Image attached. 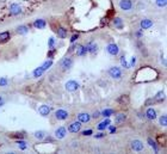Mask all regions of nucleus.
Instances as JSON below:
<instances>
[{
  "label": "nucleus",
  "mask_w": 167,
  "mask_h": 154,
  "mask_svg": "<svg viewBox=\"0 0 167 154\" xmlns=\"http://www.w3.org/2000/svg\"><path fill=\"white\" fill-rule=\"evenodd\" d=\"M73 64H74V60H73L72 56H66V57H63V58L60 61V67H61V69L64 70V72L72 69Z\"/></svg>",
  "instance_id": "f257e3e1"
},
{
  "label": "nucleus",
  "mask_w": 167,
  "mask_h": 154,
  "mask_svg": "<svg viewBox=\"0 0 167 154\" xmlns=\"http://www.w3.org/2000/svg\"><path fill=\"white\" fill-rule=\"evenodd\" d=\"M80 37V35L79 33H74V35H72V37L69 38V43L70 44H73V43H75L76 41H78V38Z\"/></svg>",
  "instance_id": "e433bc0d"
},
{
  "label": "nucleus",
  "mask_w": 167,
  "mask_h": 154,
  "mask_svg": "<svg viewBox=\"0 0 167 154\" xmlns=\"http://www.w3.org/2000/svg\"><path fill=\"white\" fill-rule=\"evenodd\" d=\"M32 26L35 27V29H39V30H43V29H45V26H47V21L44 20V19H36L33 23H32Z\"/></svg>",
  "instance_id": "6ab92c4d"
},
{
  "label": "nucleus",
  "mask_w": 167,
  "mask_h": 154,
  "mask_svg": "<svg viewBox=\"0 0 167 154\" xmlns=\"http://www.w3.org/2000/svg\"><path fill=\"white\" fill-rule=\"evenodd\" d=\"M33 136H35L36 138H38V140H44V137L47 136V133H45L44 130H38V131H35Z\"/></svg>",
  "instance_id": "c756f323"
},
{
  "label": "nucleus",
  "mask_w": 167,
  "mask_h": 154,
  "mask_svg": "<svg viewBox=\"0 0 167 154\" xmlns=\"http://www.w3.org/2000/svg\"><path fill=\"white\" fill-rule=\"evenodd\" d=\"M160 60H161V62L163 63V66H166V60H165V57H163V55H161V56H160Z\"/></svg>",
  "instance_id": "49530a36"
},
{
  "label": "nucleus",
  "mask_w": 167,
  "mask_h": 154,
  "mask_svg": "<svg viewBox=\"0 0 167 154\" xmlns=\"http://www.w3.org/2000/svg\"><path fill=\"white\" fill-rule=\"evenodd\" d=\"M11 36H12V33L10 31H2V32H0V44L7 43L11 39Z\"/></svg>",
  "instance_id": "aec40b11"
},
{
  "label": "nucleus",
  "mask_w": 167,
  "mask_h": 154,
  "mask_svg": "<svg viewBox=\"0 0 167 154\" xmlns=\"http://www.w3.org/2000/svg\"><path fill=\"white\" fill-rule=\"evenodd\" d=\"M159 124L161 127H166L167 125V116H166V113H163V115H161L159 117Z\"/></svg>",
  "instance_id": "7c9ffc66"
},
{
  "label": "nucleus",
  "mask_w": 167,
  "mask_h": 154,
  "mask_svg": "<svg viewBox=\"0 0 167 154\" xmlns=\"http://www.w3.org/2000/svg\"><path fill=\"white\" fill-rule=\"evenodd\" d=\"M155 5L159 8H165L167 5V0H155Z\"/></svg>",
  "instance_id": "2f4dec72"
},
{
  "label": "nucleus",
  "mask_w": 167,
  "mask_h": 154,
  "mask_svg": "<svg viewBox=\"0 0 167 154\" xmlns=\"http://www.w3.org/2000/svg\"><path fill=\"white\" fill-rule=\"evenodd\" d=\"M86 48H87V54H89V55H95L97 54V51H98V44L97 43H94V42H88L87 44H86Z\"/></svg>",
  "instance_id": "4468645a"
},
{
  "label": "nucleus",
  "mask_w": 167,
  "mask_h": 154,
  "mask_svg": "<svg viewBox=\"0 0 167 154\" xmlns=\"http://www.w3.org/2000/svg\"><path fill=\"white\" fill-rule=\"evenodd\" d=\"M8 12H10V14H11V16L16 17V16H19V14L23 12V10H21V6H20L19 4L13 2V4H11V5H10Z\"/></svg>",
  "instance_id": "39448f33"
},
{
  "label": "nucleus",
  "mask_w": 167,
  "mask_h": 154,
  "mask_svg": "<svg viewBox=\"0 0 167 154\" xmlns=\"http://www.w3.org/2000/svg\"><path fill=\"white\" fill-rule=\"evenodd\" d=\"M105 135H106V134H105L104 131H100V133H97V134L94 135V137H95V138H103V137H105Z\"/></svg>",
  "instance_id": "79ce46f5"
},
{
  "label": "nucleus",
  "mask_w": 167,
  "mask_h": 154,
  "mask_svg": "<svg viewBox=\"0 0 167 154\" xmlns=\"http://www.w3.org/2000/svg\"><path fill=\"white\" fill-rule=\"evenodd\" d=\"M54 136H55V138H57V140L64 138V137L67 136V129H66L64 127H58V128H56L55 131H54Z\"/></svg>",
  "instance_id": "9d476101"
},
{
  "label": "nucleus",
  "mask_w": 167,
  "mask_h": 154,
  "mask_svg": "<svg viewBox=\"0 0 167 154\" xmlns=\"http://www.w3.org/2000/svg\"><path fill=\"white\" fill-rule=\"evenodd\" d=\"M76 118H78V121L81 122L82 124H84V123H88V122L92 119V118H91V115H89L88 112H80V113H78Z\"/></svg>",
  "instance_id": "2eb2a0df"
},
{
  "label": "nucleus",
  "mask_w": 167,
  "mask_h": 154,
  "mask_svg": "<svg viewBox=\"0 0 167 154\" xmlns=\"http://www.w3.org/2000/svg\"><path fill=\"white\" fill-rule=\"evenodd\" d=\"M44 74V70L42 69V67L39 66V67H37L36 69H33V72H32V76L35 78V79H37V78H39V76H42Z\"/></svg>",
  "instance_id": "a878e982"
},
{
  "label": "nucleus",
  "mask_w": 167,
  "mask_h": 154,
  "mask_svg": "<svg viewBox=\"0 0 167 154\" xmlns=\"http://www.w3.org/2000/svg\"><path fill=\"white\" fill-rule=\"evenodd\" d=\"M142 31H143L142 29H140V30H137V31H136V36H137L138 38H141V37H142Z\"/></svg>",
  "instance_id": "a18cd8bd"
},
{
  "label": "nucleus",
  "mask_w": 167,
  "mask_h": 154,
  "mask_svg": "<svg viewBox=\"0 0 167 154\" xmlns=\"http://www.w3.org/2000/svg\"><path fill=\"white\" fill-rule=\"evenodd\" d=\"M55 32H56L57 37L61 38V39H66L67 36H68V29H66L63 26H57L56 30H55Z\"/></svg>",
  "instance_id": "f8f14e48"
},
{
  "label": "nucleus",
  "mask_w": 167,
  "mask_h": 154,
  "mask_svg": "<svg viewBox=\"0 0 167 154\" xmlns=\"http://www.w3.org/2000/svg\"><path fill=\"white\" fill-rule=\"evenodd\" d=\"M93 134V130L92 129H86V130H82L81 131V135L82 136H91Z\"/></svg>",
  "instance_id": "58836bf2"
},
{
  "label": "nucleus",
  "mask_w": 167,
  "mask_h": 154,
  "mask_svg": "<svg viewBox=\"0 0 167 154\" xmlns=\"http://www.w3.org/2000/svg\"><path fill=\"white\" fill-rule=\"evenodd\" d=\"M111 124V121L109 119V118H105L104 121H101L100 123H98V125H97V129L99 130V131H105V129H107V127Z\"/></svg>",
  "instance_id": "412c9836"
},
{
  "label": "nucleus",
  "mask_w": 167,
  "mask_h": 154,
  "mask_svg": "<svg viewBox=\"0 0 167 154\" xmlns=\"http://www.w3.org/2000/svg\"><path fill=\"white\" fill-rule=\"evenodd\" d=\"M144 117H146L147 119H149V121H154V119H156V117H157L156 110L153 109V107H148V109L146 110V112H144Z\"/></svg>",
  "instance_id": "ddd939ff"
},
{
  "label": "nucleus",
  "mask_w": 167,
  "mask_h": 154,
  "mask_svg": "<svg viewBox=\"0 0 167 154\" xmlns=\"http://www.w3.org/2000/svg\"><path fill=\"white\" fill-rule=\"evenodd\" d=\"M52 63H54V62H52V60H51V58H49V60L44 61V62L41 64V67H42V69H43L44 72H47V70H48V69L52 66Z\"/></svg>",
  "instance_id": "bb28decb"
},
{
  "label": "nucleus",
  "mask_w": 167,
  "mask_h": 154,
  "mask_svg": "<svg viewBox=\"0 0 167 154\" xmlns=\"http://www.w3.org/2000/svg\"><path fill=\"white\" fill-rule=\"evenodd\" d=\"M105 50H106V53H107L110 56H117V55L119 54V47H118V44H116V43H109V44L106 45Z\"/></svg>",
  "instance_id": "7ed1b4c3"
},
{
  "label": "nucleus",
  "mask_w": 167,
  "mask_h": 154,
  "mask_svg": "<svg viewBox=\"0 0 167 154\" xmlns=\"http://www.w3.org/2000/svg\"><path fill=\"white\" fill-rule=\"evenodd\" d=\"M17 144H18V147H19L20 150H25V149L27 148V142H26L24 138H19V140H17Z\"/></svg>",
  "instance_id": "cd10ccee"
},
{
  "label": "nucleus",
  "mask_w": 167,
  "mask_h": 154,
  "mask_svg": "<svg viewBox=\"0 0 167 154\" xmlns=\"http://www.w3.org/2000/svg\"><path fill=\"white\" fill-rule=\"evenodd\" d=\"M56 51H57V49L56 48H52V49H48V54H47V56L49 57V58H54V56H55V54H56Z\"/></svg>",
  "instance_id": "f704fd0d"
},
{
  "label": "nucleus",
  "mask_w": 167,
  "mask_h": 154,
  "mask_svg": "<svg viewBox=\"0 0 167 154\" xmlns=\"http://www.w3.org/2000/svg\"><path fill=\"white\" fill-rule=\"evenodd\" d=\"M147 142H148V144L154 149V152L155 153H157L159 152V146H157V143L153 140V138H150V137H148V140H147Z\"/></svg>",
  "instance_id": "c85d7f7f"
},
{
  "label": "nucleus",
  "mask_w": 167,
  "mask_h": 154,
  "mask_svg": "<svg viewBox=\"0 0 167 154\" xmlns=\"http://www.w3.org/2000/svg\"><path fill=\"white\" fill-rule=\"evenodd\" d=\"M153 99H154L155 103H162V101L165 100V92H163V91L156 92V94L153 97Z\"/></svg>",
  "instance_id": "b1692460"
},
{
  "label": "nucleus",
  "mask_w": 167,
  "mask_h": 154,
  "mask_svg": "<svg viewBox=\"0 0 167 154\" xmlns=\"http://www.w3.org/2000/svg\"><path fill=\"white\" fill-rule=\"evenodd\" d=\"M112 115H115V110H113V109H110V107L104 109V110L100 111V116H103L104 118H109V117L112 116Z\"/></svg>",
  "instance_id": "393cba45"
},
{
  "label": "nucleus",
  "mask_w": 167,
  "mask_h": 154,
  "mask_svg": "<svg viewBox=\"0 0 167 154\" xmlns=\"http://www.w3.org/2000/svg\"><path fill=\"white\" fill-rule=\"evenodd\" d=\"M100 117V111H94L92 115H91V118H93V119H97V118H99Z\"/></svg>",
  "instance_id": "a19ab883"
},
{
  "label": "nucleus",
  "mask_w": 167,
  "mask_h": 154,
  "mask_svg": "<svg viewBox=\"0 0 167 154\" xmlns=\"http://www.w3.org/2000/svg\"><path fill=\"white\" fill-rule=\"evenodd\" d=\"M107 129H109V134H115L116 131H117V125L115 124H110L109 127H107Z\"/></svg>",
  "instance_id": "4c0bfd02"
},
{
  "label": "nucleus",
  "mask_w": 167,
  "mask_h": 154,
  "mask_svg": "<svg viewBox=\"0 0 167 154\" xmlns=\"http://www.w3.org/2000/svg\"><path fill=\"white\" fill-rule=\"evenodd\" d=\"M120 64H122V67H124V68H129V63L126 62V60H125V56L124 55H122L120 56Z\"/></svg>",
  "instance_id": "c9c22d12"
},
{
  "label": "nucleus",
  "mask_w": 167,
  "mask_h": 154,
  "mask_svg": "<svg viewBox=\"0 0 167 154\" xmlns=\"http://www.w3.org/2000/svg\"><path fill=\"white\" fill-rule=\"evenodd\" d=\"M55 43H56L55 38H54V37H49V38H48V49L55 48Z\"/></svg>",
  "instance_id": "72a5a7b5"
},
{
  "label": "nucleus",
  "mask_w": 167,
  "mask_h": 154,
  "mask_svg": "<svg viewBox=\"0 0 167 154\" xmlns=\"http://www.w3.org/2000/svg\"><path fill=\"white\" fill-rule=\"evenodd\" d=\"M130 147H131V149L132 150H135V152H142L143 149H144V144H143V142L141 141V140H132L131 142H130Z\"/></svg>",
  "instance_id": "1a4fd4ad"
},
{
  "label": "nucleus",
  "mask_w": 167,
  "mask_h": 154,
  "mask_svg": "<svg viewBox=\"0 0 167 154\" xmlns=\"http://www.w3.org/2000/svg\"><path fill=\"white\" fill-rule=\"evenodd\" d=\"M8 78L6 76H0V87H6L8 85Z\"/></svg>",
  "instance_id": "473e14b6"
},
{
  "label": "nucleus",
  "mask_w": 167,
  "mask_h": 154,
  "mask_svg": "<svg viewBox=\"0 0 167 154\" xmlns=\"http://www.w3.org/2000/svg\"><path fill=\"white\" fill-rule=\"evenodd\" d=\"M107 74H109L110 78H112V79H115V80H119V79L122 78V75H123L122 69H120L119 67H117V66H111V67L107 69Z\"/></svg>",
  "instance_id": "f03ea898"
},
{
  "label": "nucleus",
  "mask_w": 167,
  "mask_h": 154,
  "mask_svg": "<svg viewBox=\"0 0 167 154\" xmlns=\"http://www.w3.org/2000/svg\"><path fill=\"white\" fill-rule=\"evenodd\" d=\"M126 121V113L124 112H119L115 116V124L116 125H120Z\"/></svg>",
  "instance_id": "f3484780"
},
{
  "label": "nucleus",
  "mask_w": 167,
  "mask_h": 154,
  "mask_svg": "<svg viewBox=\"0 0 167 154\" xmlns=\"http://www.w3.org/2000/svg\"><path fill=\"white\" fill-rule=\"evenodd\" d=\"M50 111H51V107H50L49 105H47V104H43V105H41V106L38 107V112H39V115L43 116V117H47V116L50 113Z\"/></svg>",
  "instance_id": "a211bd4d"
},
{
  "label": "nucleus",
  "mask_w": 167,
  "mask_h": 154,
  "mask_svg": "<svg viewBox=\"0 0 167 154\" xmlns=\"http://www.w3.org/2000/svg\"><path fill=\"white\" fill-rule=\"evenodd\" d=\"M81 125H82L81 122L74 121V122H72V123L68 125V131L72 133V134H78V133L81 130Z\"/></svg>",
  "instance_id": "6e6552de"
},
{
  "label": "nucleus",
  "mask_w": 167,
  "mask_h": 154,
  "mask_svg": "<svg viewBox=\"0 0 167 154\" xmlns=\"http://www.w3.org/2000/svg\"><path fill=\"white\" fill-rule=\"evenodd\" d=\"M68 117H69V113H68V111L64 110V109H57V110L55 111V118H56L57 121H66Z\"/></svg>",
  "instance_id": "0eeeda50"
},
{
  "label": "nucleus",
  "mask_w": 167,
  "mask_h": 154,
  "mask_svg": "<svg viewBox=\"0 0 167 154\" xmlns=\"http://www.w3.org/2000/svg\"><path fill=\"white\" fill-rule=\"evenodd\" d=\"M12 137H19V138H24V137H25V135H24L23 133H17V134H13V135H12Z\"/></svg>",
  "instance_id": "37998d69"
},
{
  "label": "nucleus",
  "mask_w": 167,
  "mask_h": 154,
  "mask_svg": "<svg viewBox=\"0 0 167 154\" xmlns=\"http://www.w3.org/2000/svg\"><path fill=\"white\" fill-rule=\"evenodd\" d=\"M5 103H6V99L4 98V96H0V107H1V106H4V105H5Z\"/></svg>",
  "instance_id": "c03bdc74"
},
{
  "label": "nucleus",
  "mask_w": 167,
  "mask_h": 154,
  "mask_svg": "<svg viewBox=\"0 0 167 154\" xmlns=\"http://www.w3.org/2000/svg\"><path fill=\"white\" fill-rule=\"evenodd\" d=\"M118 6H119V8H120L122 11L128 12V11H131V10H132L134 2H132L131 0H119Z\"/></svg>",
  "instance_id": "20e7f679"
},
{
  "label": "nucleus",
  "mask_w": 167,
  "mask_h": 154,
  "mask_svg": "<svg viewBox=\"0 0 167 154\" xmlns=\"http://www.w3.org/2000/svg\"><path fill=\"white\" fill-rule=\"evenodd\" d=\"M136 56H132L131 57V60H130V62H129V68H131V67H135V64H136Z\"/></svg>",
  "instance_id": "ea45409f"
},
{
  "label": "nucleus",
  "mask_w": 167,
  "mask_h": 154,
  "mask_svg": "<svg viewBox=\"0 0 167 154\" xmlns=\"http://www.w3.org/2000/svg\"><path fill=\"white\" fill-rule=\"evenodd\" d=\"M153 25H154V21L151 19H149V18H143L140 21V29H142V30H148Z\"/></svg>",
  "instance_id": "9b49d317"
},
{
  "label": "nucleus",
  "mask_w": 167,
  "mask_h": 154,
  "mask_svg": "<svg viewBox=\"0 0 167 154\" xmlns=\"http://www.w3.org/2000/svg\"><path fill=\"white\" fill-rule=\"evenodd\" d=\"M29 32V25H19L16 27V33L18 35H26Z\"/></svg>",
  "instance_id": "5701e85b"
},
{
  "label": "nucleus",
  "mask_w": 167,
  "mask_h": 154,
  "mask_svg": "<svg viewBox=\"0 0 167 154\" xmlns=\"http://www.w3.org/2000/svg\"><path fill=\"white\" fill-rule=\"evenodd\" d=\"M64 87H66V90H67L68 92H75V91L79 90L80 84H79L78 81H75V80H68V81L66 82Z\"/></svg>",
  "instance_id": "423d86ee"
},
{
  "label": "nucleus",
  "mask_w": 167,
  "mask_h": 154,
  "mask_svg": "<svg viewBox=\"0 0 167 154\" xmlns=\"http://www.w3.org/2000/svg\"><path fill=\"white\" fill-rule=\"evenodd\" d=\"M75 54H76V56H79V57L86 56V55H87V48H86V45H84V44H78V47H76V49H75Z\"/></svg>",
  "instance_id": "dca6fc26"
},
{
  "label": "nucleus",
  "mask_w": 167,
  "mask_h": 154,
  "mask_svg": "<svg viewBox=\"0 0 167 154\" xmlns=\"http://www.w3.org/2000/svg\"><path fill=\"white\" fill-rule=\"evenodd\" d=\"M112 23H113L115 27L118 29V30H122V29L124 27V21H123V19H122L120 17H115V18L112 19Z\"/></svg>",
  "instance_id": "4be33fe9"
}]
</instances>
